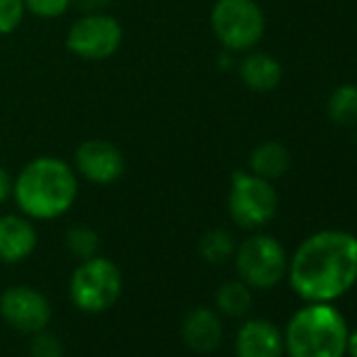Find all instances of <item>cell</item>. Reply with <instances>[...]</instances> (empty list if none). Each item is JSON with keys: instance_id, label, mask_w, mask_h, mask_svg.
<instances>
[{"instance_id": "obj_1", "label": "cell", "mask_w": 357, "mask_h": 357, "mask_svg": "<svg viewBox=\"0 0 357 357\" xmlns=\"http://www.w3.org/2000/svg\"><path fill=\"white\" fill-rule=\"evenodd\" d=\"M288 284L305 303H334L357 284V236L321 229L288 257Z\"/></svg>"}, {"instance_id": "obj_2", "label": "cell", "mask_w": 357, "mask_h": 357, "mask_svg": "<svg viewBox=\"0 0 357 357\" xmlns=\"http://www.w3.org/2000/svg\"><path fill=\"white\" fill-rule=\"evenodd\" d=\"M80 183L70 162L57 155H36L13 176V202L32 221H55L78 200Z\"/></svg>"}, {"instance_id": "obj_3", "label": "cell", "mask_w": 357, "mask_h": 357, "mask_svg": "<svg viewBox=\"0 0 357 357\" xmlns=\"http://www.w3.org/2000/svg\"><path fill=\"white\" fill-rule=\"evenodd\" d=\"M349 324L334 303H307L284 328L288 357H344Z\"/></svg>"}, {"instance_id": "obj_4", "label": "cell", "mask_w": 357, "mask_h": 357, "mask_svg": "<svg viewBox=\"0 0 357 357\" xmlns=\"http://www.w3.org/2000/svg\"><path fill=\"white\" fill-rule=\"evenodd\" d=\"M122 271L107 257H91L80 261L70 278V298L82 313L97 315L109 311L122 296Z\"/></svg>"}, {"instance_id": "obj_5", "label": "cell", "mask_w": 357, "mask_h": 357, "mask_svg": "<svg viewBox=\"0 0 357 357\" xmlns=\"http://www.w3.org/2000/svg\"><path fill=\"white\" fill-rule=\"evenodd\" d=\"M278 211L280 196L271 181L252 174L250 170H236L231 174L227 213L240 229L259 231L275 219Z\"/></svg>"}, {"instance_id": "obj_6", "label": "cell", "mask_w": 357, "mask_h": 357, "mask_svg": "<svg viewBox=\"0 0 357 357\" xmlns=\"http://www.w3.org/2000/svg\"><path fill=\"white\" fill-rule=\"evenodd\" d=\"M265 26V13L257 0H215L211 9L213 34L227 53L257 49L263 40Z\"/></svg>"}, {"instance_id": "obj_7", "label": "cell", "mask_w": 357, "mask_h": 357, "mask_svg": "<svg viewBox=\"0 0 357 357\" xmlns=\"http://www.w3.org/2000/svg\"><path fill=\"white\" fill-rule=\"evenodd\" d=\"M234 261L238 278L252 290L275 288L288 271V252L284 244L278 238L259 231L236 246Z\"/></svg>"}, {"instance_id": "obj_8", "label": "cell", "mask_w": 357, "mask_h": 357, "mask_svg": "<svg viewBox=\"0 0 357 357\" xmlns=\"http://www.w3.org/2000/svg\"><path fill=\"white\" fill-rule=\"evenodd\" d=\"M124 40L120 22L109 13H82L66 34V47L84 61H105L114 57Z\"/></svg>"}, {"instance_id": "obj_9", "label": "cell", "mask_w": 357, "mask_h": 357, "mask_svg": "<svg viewBox=\"0 0 357 357\" xmlns=\"http://www.w3.org/2000/svg\"><path fill=\"white\" fill-rule=\"evenodd\" d=\"M0 317L22 334L47 330L53 319L49 298L32 286H11L0 294Z\"/></svg>"}, {"instance_id": "obj_10", "label": "cell", "mask_w": 357, "mask_h": 357, "mask_svg": "<svg viewBox=\"0 0 357 357\" xmlns=\"http://www.w3.org/2000/svg\"><path fill=\"white\" fill-rule=\"evenodd\" d=\"M74 170L78 178L93 183V185H114L120 181L126 160L118 145L107 139H86L74 151Z\"/></svg>"}, {"instance_id": "obj_11", "label": "cell", "mask_w": 357, "mask_h": 357, "mask_svg": "<svg viewBox=\"0 0 357 357\" xmlns=\"http://www.w3.org/2000/svg\"><path fill=\"white\" fill-rule=\"evenodd\" d=\"M234 351L236 357H284V332L269 319L250 317L238 328Z\"/></svg>"}, {"instance_id": "obj_12", "label": "cell", "mask_w": 357, "mask_h": 357, "mask_svg": "<svg viewBox=\"0 0 357 357\" xmlns=\"http://www.w3.org/2000/svg\"><path fill=\"white\" fill-rule=\"evenodd\" d=\"M38 231L32 219L22 213L0 215V263L15 265L34 255Z\"/></svg>"}, {"instance_id": "obj_13", "label": "cell", "mask_w": 357, "mask_h": 357, "mask_svg": "<svg viewBox=\"0 0 357 357\" xmlns=\"http://www.w3.org/2000/svg\"><path fill=\"white\" fill-rule=\"evenodd\" d=\"M181 340L194 353H213L223 342V319L213 307H194L181 321Z\"/></svg>"}, {"instance_id": "obj_14", "label": "cell", "mask_w": 357, "mask_h": 357, "mask_svg": "<svg viewBox=\"0 0 357 357\" xmlns=\"http://www.w3.org/2000/svg\"><path fill=\"white\" fill-rule=\"evenodd\" d=\"M238 76L242 84L252 93H271L284 78L282 63L265 51H248L238 63Z\"/></svg>"}, {"instance_id": "obj_15", "label": "cell", "mask_w": 357, "mask_h": 357, "mask_svg": "<svg viewBox=\"0 0 357 357\" xmlns=\"http://www.w3.org/2000/svg\"><path fill=\"white\" fill-rule=\"evenodd\" d=\"M290 151L280 141H263L248 155V170L267 181L282 178L290 168Z\"/></svg>"}, {"instance_id": "obj_16", "label": "cell", "mask_w": 357, "mask_h": 357, "mask_svg": "<svg viewBox=\"0 0 357 357\" xmlns=\"http://www.w3.org/2000/svg\"><path fill=\"white\" fill-rule=\"evenodd\" d=\"M252 288L238 280L223 282L215 292V309L225 317H246L252 309Z\"/></svg>"}, {"instance_id": "obj_17", "label": "cell", "mask_w": 357, "mask_h": 357, "mask_svg": "<svg viewBox=\"0 0 357 357\" xmlns=\"http://www.w3.org/2000/svg\"><path fill=\"white\" fill-rule=\"evenodd\" d=\"M326 114L338 126H355L357 124V86L355 84L336 86L328 97Z\"/></svg>"}, {"instance_id": "obj_18", "label": "cell", "mask_w": 357, "mask_h": 357, "mask_svg": "<svg viewBox=\"0 0 357 357\" xmlns=\"http://www.w3.org/2000/svg\"><path fill=\"white\" fill-rule=\"evenodd\" d=\"M236 238L221 227H215L211 231H206L200 242H198V252L200 257L211 263V265H221L225 261H229L236 255Z\"/></svg>"}, {"instance_id": "obj_19", "label": "cell", "mask_w": 357, "mask_h": 357, "mask_svg": "<svg viewBox=\"0 0 357 357\" xmlns=\"http://www.w3.org/2000/svg\"><path fill=\"white\" fill-rule=\"evenodd\" d=\"M66 246L78 261H86L99 255L101 238L91 225H74L66 234Z\"/></svg>"}, {"instance_id": "obj_20", "label": "cell", "mask_w": 357, "mask_h": 357, "mask_svg": "<svg viewBox=\"0 0 357 357\" xmlns=\"http://www.w3.org/2000/svg\"><path fill=\"white\" fill-rule=\"evenodd\" d=\"M30 357H66V347L57 334L40 330V332L32 334Z\"/></svg>"}, {"instance_id": "obj_21", "label": "cell", "mask_w": 357, "mask_h": 357, "mask_svg": "<svg viewBox=\"0 0 357 357\" xmlns=\"http://www.w3.org/2000/svg\"><path fill=\"white\" fill-rule=\"evenodd\" d=\"M24 0H0V36H9L24 24Z\"/></svg>"}, {"instance_id": "obj_22", "label": "cell", "mask_w": 357, "mask_h": 357, "mask_svg": "<svg viewBox=\"0 0 357 357\" xmlns=\"http://www.w3.org/2000/svg\"><path fill=\"white\" fill-rule=\"evenodd\" d=\"M24 5L38 20H59L72 9V0H24Z\"/></svg>"}, {"instance_id": "obj_23", "label": "cell", "mask_w": 357, "mask_h": 357, "mask_svg": "<svg viewBox=\"0 0 357 357\" xmlns=\"http://www.w3.org/2000/svg\"><path fill=\"white\" fill-rule=\"evenodd\" d=\"M114 0H72V7L82 13H103Z\"/></svg>"}, {"instance_id": "obj_24", "label": "cell", "mask_w": 357, "mask_h": 357, "mask_svg": "<svg viewBox=\"0 0 357 357\" xmlns=\"http://www.w3.org/2000/svg\"><path fill=\"white\" fill-rule=\"evenodd\" d=\"M11 196H13V174L5 166H0V204L11 200Z\"/></svg>"}, {"instance_id": "obj_25", "label": "cell", "mask_w": 357, "mask_h": 357, "mask_svg": "<svg viewBox=\"0 0 357 357\" xmlns=\"http://www.w3.org/2000/svg\"><path fill=\"white\" fill-rule=\"evenodd\" d=\"M347 355L349 357H357V328L355 330H349V336H347Z\"/></svg>"}]
</instances>
